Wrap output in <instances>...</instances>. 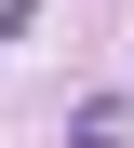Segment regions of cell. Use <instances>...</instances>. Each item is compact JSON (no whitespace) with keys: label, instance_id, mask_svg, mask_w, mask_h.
Listing matches in <instances>:
<instances>
[{"label":"cell","instance_id":"6da1fadb","mask_svg":"<svg viewBox=\"0 0 134 148\" xmlns=\"http://www.w3.org/2000/svg\"><path fill=\"white\" fill-rule=\"evenodd\" d=\"M67 148H121V108H107V94H94V108L67 121Z\"/></svg>","mask_w":134,"mask_h":148}]
</instances>
